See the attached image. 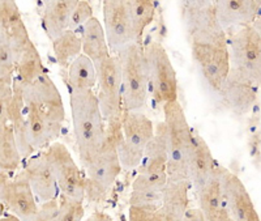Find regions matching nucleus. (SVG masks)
Wrapping results in <instances>:
<instances>
[{"mask_svg":"<svg viewBox=\"0 0 261 221\" xmlns=\"http://www.w3.org/2000/svg\"><path fill=\"white\" fill-rule=\"evenodd\" d=\"M183 20L193 60L209 87L214 92H220L230 73L231 63L227 33L217 20L214 3H184Z\"/></svg>","mask_w":261,"mask_h":221,"instance_id":"obj_1","label":"nucleus"},{"mask_svg":"<svg viewBox=\"0 0 261 221\" xmlns=\"http://www.w3.org/2000/svg\"><path fill=\"white\" fill-rule=\"evenodd\" d=\"M73 135L81 162H85L106 138V120L94 89L69 92Z\"/></svg>","mask_w":261,"mask_h":221,"instance_id":"obj_2","label":"nucleus"},{"mask_svg":"<svg viewBox=\"0 0 261 221\" xmlns=\"http://www.w3.org/2000/svg\"><path fill=\"white\" fill-rule=\"evenodd\" d=\"M163 126L167 141V180L170 182L190 181V155L193 145L192 127L188 123L186 111L179 100L162 106ZM191 182V181H190Z\"/></svg>","mask_w":261,"mask_h":221,"instance_id":"obj_3","label":"nucleus"},{"mask_svg":"<svg viewBox=\"0 0 261 221\" xmlns=\"http://www.w3.org/2000/svg\"><path fill=\"white\" fill-rule=\"evenodd\" d=\"M122 75V99L124 110H140L149 96V72L143 41L134 42L118 54Z\"/></svg>","mask_w":261,"mask_h":221,"instance_id":"obj_4","label":"nucleus"},{"mask_svg":"<svg viewBox=\"0 0 261 221\" xmlns=\"http://www.w3.org/2000/svg\"><path fill=\"white\" fill-rule=\"evenodd\" d=\"M83 165L86 171L85 198L94 203L103 202L122 171L114 139L106 134L103 143Z\"/></svg>","mask_w":261,"mask_h":221,"instance_id":"obj_5","label":"nucleus"},{"mask_svg":"<svg viewBox=\"0 0 261 221\" xmlns=\"http://www.w3.org/2000/svg\"><path fill=\"white\" fill-rule=\"evenodd\" d=\"M153 120L140 110H124L122 117V138L116 143L122 169H137L144 151L154 135Z\"/></svg>","mask_w":261,"mask_h":221,"instance_id":"obj_6","label":"nucleus"},{"mask_svg":"<svg viewBox=\"0 0 261 221\" xmlns=\"http://www.w3.org/2000/svg\"><path fill=\"white\" fill-rule=\"evenodd\" d=\"M149 72V90L157 104L178 100V78L166 48L158 41L144 45Z\"/></svg>","mask_w":261,"mask_h":221,"instance_id":"obj_7","label":"nucleus"},{"mask_svg":"<svg viewBox=\"0 0 261 221\" xmlns=\"http://www.w3.org/2000/svg\"><path fill=\"white\" fill-rule=\"evenodd\" d=\"M228 53L231 68L261 88V36L252 25L234 30L230 34Z\"/></svg>","mask_w":261,"mask_h":221,"instance_id":"obj_8","label":"nucleus"},{"mask_svg":"<svg viewBox=\"0 0 261 221\" xmlns=\"http://www.w3.org/2000/svg\"><path fill=\"white\" fill-rule=\"evenodd\" d=\"M97 71V97L102 114L109 123L120 122L123 117L122 99V75L120 63L115 54L94 64Z\"/></svg>","mask_w":261,"mask_h":221,"instance_id":"obj_9","label":"nucleus"},{"mask_svg":"<svg viewBox=\"0 0 261 221\" xmlns=\"http://www.w3.org/2000/svg\"><path fill=\"white\" fill-rule=\"evenodd\" d=\"M43 153L53 169L60 194L84 201L86 177H84L68 148L59 141H54Z\"/></svg>","mask_w":261,"mask_h":221,"instance_id":"obj_10","label":"nucleus"},{"mask_svg":"<svg viewBox=\"0 0 261 221\" xmlns=\"http://www.w3.org/2000/svg\"><path fill=\"white\" fill-rule=\"evenodd\" d=\"M103 29L111 54H118L122 48L134 42H140L135 36L127 0H106L102 4Z\"/></svg>","mask_w":261,"mask_h":221,"instance_id":"obj_11","label":"nucleus"},{"mask_svg":"<svg viewBox=\"0 0 261 221\" xmlns=\"http://www.w3.org/2000/svg\"><path fill=\"white\" fill-rule=\"evenodd\" d=\"M221 185L228 215L235 221H261L246 185L235 173L222 166Z\"/></svg>","mask_w":261,"mask_h":221,"instance_id":"obj_12","label":"nucleus"},{"mask_svg":"<svg viewBox=\"0 0 261 221\" xmlns=\"http://www.w3.org/2000/svg\"><path fill=\"white\" fill-rule=\"evenodd\" d=\"M24 93L38 105L42 113L54 126L62 129L65 120L64 104L59 89L47 72L29 87L24 85Z\"/></svg>","mask_w":261,"mask_h":221,"instance_id":"obj_13","label":"nucleus"},{"mask_svg":"<svg viewBox=\"0 0 261 221\" xmlns=\"http://www.w3.org/2000/svg\"><path fill=\"white\" fill-rule=\"evenodd\" d=\"M21 169L27 174L33 192L39 204L57 201L59 198L60 191L57 180L43 151H39L29 157Z\"/></svg>","mask_w":261,"mask_h":221,"instance_id":"obj_14","label":"nucleus"},{"mask_svg":"<svg viewBox=\"0 0 261 221\" xmlns=\"http://www.w3.org/2000/svg\"><path fill=\"white\" fill-rule=\"evenodd\" d=\"M218 93H221L226 108L238 115H244L255 105L257 99V87L246 76L231 68Z\"/></svg>","mask_w":261,"mask_h":221,"instance_id":"obj_15","label":"nucleus"},{"mask_svg":"<svg viewBox=\"0 0 261 221\" xmlns=\"http://www.w3.org/2000/svg\"><path fill=\"white\" fill-rule=\"evenodd\" d=\"M2 203L9 213L17 216L21 221H25L37 212L39 203L22 169L13 174Z\"/></svg>","mask_w":261,"mask_h":221,"instance_id":"obj_16","label":"nucleus"},{"mask_svg":"<svg viewBox=\"0 0 261 221\" xmlns=\"http://www.w3.org/2000/svg\"><path fill=\"white\" fill-rule=\"evenodd\" d=\"M217 20L225 32L249 27L261 13V2L256 0H221L214 3Z\"/></svg>","mask_w":261,"mask_h":221,"instance_id":"obj_17","label":"nucleus"},{"mask_svg":"<svg viewBox=\"0 0 261 221\" xmlns=\"http://www.w3.org/2000/svg\"><path fill=\"white\" fill-rule=\"evenodd\" d=\"M13 97L8 111V123L11 125L17 141L22 160L27 161L34 153H37L33 148L32 139H30L29 125L27 118V108L24 101V84L17 78H13Z\"/></svg>","mask_w":261,"mask_h":221,"instance_id":"obj_18","label":"nucleus"},{"mask_svg":"<svg viewBox=\"0 0 261 221\" xmlns=\"http://www.w3.org/2000/svg\"><path fill=\"white\" fill-rule=\"evenodd\" d=\"M221 170L222 166L218 164L213 176L196 191L199 199V209L206 221H227L231 218L223 198Z\"/></svg>","mask_w":261,"mask_h":221,"instance_id":"obj_19","label":"nucleus"},{"mask_svg":"<svg viewBox=\"0 0 261 221\" xmlns=\"http://www.w3.org/2000/svg\"><path fill=\"white\" fill-rule=\"evenodd\" d=\"M218 162L214 159L208 143L201 135L193 132V145L190 155V181L193 190L197 191L213 176Z\"/></svg>","mask_w":261,"mask_h":221,"instance_id":"obj_20","label":"nucleus"},{"mask_svg":"<svg viewBox=\"0 0 261 221\" xmlns=\"http://www.w3.org/2000/svg\"><path fill=\"white\" fill-rule=\"evenodd\" d=\"M190 181L181 182H167L163 190L162 204L160 207L161 221H183L190 204Z\"/></svg>","mask_w":261,"mask_h":221,"instance_id":"obj_21","label":"nucleus"},{"mask_svg":"<svg viewBox=\"0 0 261 221\" xmlns=\"http://www.w3.org/2000/svg\"><path fill=\"white\" fill-rule=\"evenodd\" d=\"M169 152L165 135L163 122H158L155 126L154 135L151 140L146 144L143 159L137 167V173L143 174H162L166 173Z\"/></svg>","mask_w":261,"mask_h":221,"instance_id":"obj_22","label":"nucleus"},{"mask_svg":"<svg viewBox=\"0 0 261 221\" xmlns=\"http://www.w3.org/2000/svg\"><path fill=\"white\" fill-rule=\"evenodd\" d=\"M76 3V0H60L43 4L42 25L51 42L69 29V20Z\"/></svg>","mask_w":261,"mask_h":221,"instance_id":"obj_23","label":"nucleus"},{"mask_svg":"<svg viewBox=\"0 0 261 221\" xmlns=\"http://www.w3.org/2000/svg\"><path fill=\"white\" fill-rule=\"evenodd\" d=\"M83 54L89 58L94 64L102 62L111 55L107 43L103 25L97 17H92L80 30Z\"/></svg>","mask_w":261,"mask_h":221,"instance_id":"obj_24","label":"nucleus"},{"mask_svg":"<svg viewBox=\"0 0 261 221\" xmlns=\"http://www.w3.org/2000/svg\"><path fill=\"white\" fill-rule=\"evenodd\" d=\"M64 72L65 83L69 85V90H88L97 87V71L94 63L80 54Z\"/></svg>","mask_w":261,"mask_h":221,"instance_id":"obj_25","label":"nucleus"},{"mask_svg":"<svg viewBox=\"0 0 261 221\" xmlns=\"http://www.w3.org/2000/svg\"><path fill=\"white\" fill-rule=\"evenodd\" d=\"M46 72L47 71L43 66L38 48L32 41L16 62L15 76L24 84L25 87H29Z\"/></svg>","mask_w":261,"mask_h":221,"instance_id":"obj_26","label":"nucleus"},{"mask_svg":"<svg viewBox=\"0 0 261 221\" xmlns=\"http://www.w3.org/2000/svg\"><path fill=\"white\" fill-rule=\"evenodd\" d=\"M22 156L9 123L0 127V169L16 174L21 169Z\"/></svg>","mask_w":261,"mask_h":221,"instance_id":"obj_27","label":"nucleus"},{"mask_svg":"<svg viewBox=\"0 0 261 221\" xmlns=\"http://www.w3.org/2000/svg\"><path fill=\"white\" fill-rule=\"evenodd\" d=\"M53 50L59 67L62 71H65L79 55L83 54L80 34L68 29L57 39H54Z\"/></svg>","mask_w":261,"mask_h":221,"instance_id":"obj_28","label":"nucleus"},{"mask_svg":"<svg viewBox=\"0 0 261 221\" xmlns=\"http://www.w3.org/2000/svg\"><path fill=\"white\" fill-rule=\"evenodd\" d=\"M127 4L136 39L143 41L144 32L154 20L155 4L149 0H132Z\"/></svg>","mask_w":261,"mask_h":221,"instance_id":"obj_29","label":"nucleus"},{"mask_svg":"<svg viewBox=\"0 0 261 221\" xmlns=\"http://www.w3.org/2000/svg\"><path fill=\"white\" fill-rule=\"evenodd\" d=\"M16 73V57L12 45L4 32L0 30V80L12 83Z\"/></svg>","mask_w":261,"mask_h":221,"instance_id":"obj_30","label":"nucleus"},{"mask_svg":"<svg viewBox=\"0 0 261 221\" xmlns=\"http://www.w3.org/2000/svg\"><path fill=\"white\" fill-rule=\"evenodd\" d=\"M58 208L57 218L55 221H83L85 215V208H84V201H77L73 198L59 195L58 198Z\"/></svg>","mask_w":261,"mask_h":221,"instance_id":"obj_31","label":"nucleus"},{"mask_svg":"<svg viewBox=\"0 0 261 221\" xmlns=\"http://www.w3.org/2000/svg\"><path fill=\"white\" fill-rule=\"evenodd\" d=\"M24 24L20 8L15 2H11V0L0 2V30L2 32L9 34Z\"/></svg>","mask_w":261,"mask_h":221,"instance_id":"obj_32","label":"nucleus"},{"mask_svg":"<svg viewBox=\"0 0 261 221\" xmlns=\"http://www.w3.org/2000/svg\"><path fill=\"white\" fill-rule=\"evenodd\" d=\"M167 174H143L137 173L132 182V191H163L166 187Z\"/></svg>","mask_w":261,"mask_h":221,"instance_id":"obj_33","label":"nucleus"},{"mask_svg":"<svg viewBox=\"0 0 261 221\" xmlns=\"http://www.w3.org/2000/svg\"><path fill=\"white\" fill-rule=\"evenodd\" d=\"M93 16V8L88 2H77L69 20V30L77 32L90 20Z\"/></svg>","mask_w":261,"mask_h":221,"instance_id":"obj_34","label":"nucleus"},{"mask_svg":"<svg viewBox=\"0 0 261 221\" xmlns=\"http://www.w3.org/2000/svg\"><path fill=\"white\" fill-rule=\"evenodd\" d=\"M12 83L0 80V127L8 123V111L13 97Z\"/></svg>","mask_w":261,"mask_h":221,"instance_id":"obj_35","label":"nucleus"},{"mask_svg":"<svg viewBox=\"0 0 261 221\" xmlns=\"http://www.w3.org/2000/svg\"><path fill=\"white\" fill-rule=\"evenodd\" d=\"M161 206H129L128 217L129 221H161Z\"/></svg>","mask_w":261,"mask_h":221,"instance_id":"obj_36","label":"nucleus"},{"mask_svg":"<svg viewBox=\"0 0 261 221\" xmlns=\"http://www.w3.org/2000/svg\"><path fill=\"white\" fill-rule=\"evenodd\" d=\"M163 191H130L129 206H161Z\"/></svg>","mask_w":261,"mask_h":221,"instance_id":"obj_37","label":"nucleus"},{"mask_svg":"<svg viewBox=\"0 0 261 221\" xmlns=\"http://www.w3.org/2000/svg\"><path fill=\"white\" fill-rule=\"evenodd\" d=\"M59 208V203L57 201H50L46 203H41L38 206L37 212L25 221H55Z\"/></svg>","mask_w":261,"mask_h":221,"instance_id":"obj_38","label":"nucleus"},{"mask_svg":"<svg viewBox=\"0 0 261 221\" xmlns=\"http://www.w3.org/2000/svg\"><path fill=\"white\" fill-rule=\"evenodd\" d=\"M13 174L8 173V171L0 169V202L3 201V197L6 194V190L8 187L9 182L12 180Z\"/></svg>","mask_w":261,"mask_h":221,"instance_id":"obj_39","label":"nucleus"},{"mask_svg":"<svg viewBox=\"0 0 261 221\" xmlns=\"http://www.w3.org/2000/svg\"><path fill=\"white\" fill-rule=\"evenodd\" d=\"M183 221H206L199 208H188Z\"/></svg>","mask_w":261,"mask_h":221,"instance_id":"obj_40","label":"nucleus"},{"mask_svg":"<svg viewBox=\"0 0 261 221\" xmlns=\"http://www.w3.org/2000/svg\"><path fill=\"white\" fill-rule=\"evenodd\" d=\"M83 221H114V220L110 215L101 212V211H97V212H93L92 215H89L85 220Z\"/></svg>","mask_w":261,"mask_h":221,"instance_id":"obj_41","label":"nucleus"},{"mask_svg":"<svg viewBox=\"0 0 261 221\" xmlns=\"http://www.w3.org/2000/svg\"><path fill=\"white\" fill-rule=\"evenodd\" d=\"M0 221H21L17 216H15L13 213H4L2 217H0Z\"/></svg>","mask_w":261,"mask_h":221,"instance_id":"obj_42","label":"nucleus"},{"mask_svg":"<svg viewBox=\"0 0 261 221\" xmlns=\"http://www.w3.org/2000/svg\"><path fill=\"white\" fill-rule=\"evenodd\" d=\"M252 27H253V29H255L256 32H257V33L261 36V13L257 16V18L255 20V22L252 24Z\"/></svg>","mask_w":261,"mask_h":221,"instance_id":"obj_43","label":"nucleus"},{"mask_svg":"<svg viewBox=\"0 0 261 221\" xmlns=\"http://www.w3.org/2000/svg\"><path fill=\"white\" fill-rule=\"evenodd\" d=\"M6 206H4L3 203H2V202H0V217H2V216L4 215V213H6Z\"/></svg>","mask_w":261,"mask_h":221,"instance_id":"obj_44","label":"nucleus"},{"mask_svg":"<svg viewBox=\"0 0 261 221\" xmlns=\"http://www.w3.org/2000/svg\"><path fill=\"white\" fill-rule=\"evenodd\" d=\"M227 221H235V220H232V218H228V220Z\"/></svg>","mask_w":261,"mask_h":221,"instance_id":"obj_45","label":"nucleus"}]
</instances>
